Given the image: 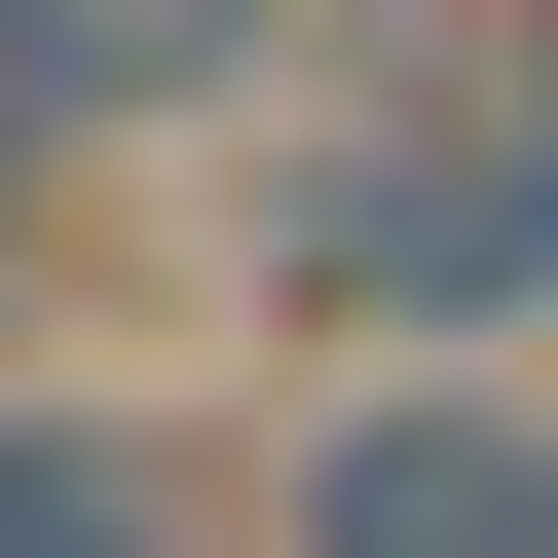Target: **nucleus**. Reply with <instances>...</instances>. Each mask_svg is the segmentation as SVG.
<instances>
[{"mask_svg": "<svg viewBox=\"0 0 558 558\" xmlns=\"http://www.w3.org/2000/svg\"><path fill=\"white\" fill-rule=\"evenodd\" d=\"M260 299H299L336 373H558V112L484 38L373 75V112H299L260 149Z\"/></svg>", "mask_w": 558, "mask_h": 558, "instance_id": "1", "label": "nucleus"}, {"mask_svg": "<svg viewBox=\"0 0 558 558\" xmlns=\"http://www.w3.org/2000/svg\"><path fill=\"white\" fill-rule=\"evenodd\" d=\"M260 558H558V373H299Z\"/></svg>", "mask_w": 558, "mask_h": 558, "instance_id": "2", "label": "nucleus"}, {"mask_svg": "<svg viewBox=\"0 0 558 558\" xmlns=\"http://www.w3.org/2000/svg\"><path fill=\"white\" fill-rule=\"evenodd\" d=\"M0 558H260V447L186 373H0Z\"/></svg>", "mask_w": 558, "mask_h": 558, "instance_id": "3", "label": "nucleus"}, {"mask_svg": "<svg viewBox=\"0 0 558 558\" xmlns=\"http://www.w3.org/2000/svg\"><path fill=\"white\" fill-rule=\"evenodd\" d=\"M223 38L260 0H0V223H75L149 112H223Z\"/></svg>", "mask_w": 558, "mask_h": 558, "instance_id": "4", "label": "nucleus"}, {"mask_svg": "<svg viewBox=\"0 0 558 558\" xmlns=\"http://www.w3.org/2000/svg\"><path fill=\"white\" fill-rule=\"evenodd\" d=\"M484 75H521V112H558V0H484Z\"/></svg>", "mask_w": 558, "mask_h": 558, "instance_id": "5", "label": "nucleus"}, {"mask_svg": "<svg viewBox=\"0 0 558 558\" xmlns=\"http://www.w3.org/2000/svg\"><path fill=\"white\" fill-rule=\"evenodd\" d=\"M0 373H38V223H0Z\"/></svg>", "mask_w": 558, "mask_h": 558, "instance_id": "6", "label": "nucleus"}]
</instances>
